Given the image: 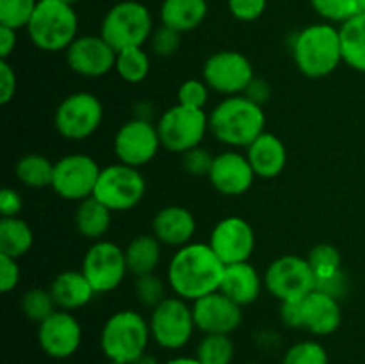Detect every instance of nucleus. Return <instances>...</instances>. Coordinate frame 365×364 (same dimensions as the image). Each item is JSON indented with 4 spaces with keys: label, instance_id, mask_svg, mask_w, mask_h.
I'll return each mask as SVG.
<instances>
[{
    "label": "nucleus",
    "instance_id": "f257e3e1",
    "mask_svg": "<svg viewBox=\"0 0 365 364\" xmlns=\"http://www.w3.org/2000/svg\"><path fill=\"white\" fill-rule=\"evenodd\" d=\"M225 264L209 243H189L177 248L168 266V285L175 296L196 302L220 291Z\"/></svg>",
    "mask_w": 365,
    "mask_h": 364
},
{
    "label": "nucleus",
    "instance_id": "f03ea898",
    "mask_svg": "<svg viewBox=\"0 0 365 364\" xmlns=\"http://www.w3.org/2000/svg\"><path fill=\"white\" fill-rule=\"evenodd\" d=\"M266 128L262 106L246 95L225 96L209 114V131L232 148H248Z\"/></svg>",
    "mask_w": 365,
    "mask_h": 364
},
{
    "label": "nucleus",
    "instance_id": "7ed1b4c3",
    "mask_svg": "<svg viewBox=\"0 0 365 364\" xmlns=\"http://www.w3.org/2000/svg\"><path fill=\"white\" fill-rule=\"evenodd\" d=\"M296 68L309 79L334 74L342 61L341 31L334 24H312L298 32L291 43Z\"/></svg>",
    "mask_w": 365,
    "mask_h": 364
},
{
    "label": "nucleus",
    "instance_id": "20e7f679",
    "mask_svg": "<svg viewBox=\"0 0 365 364\" xmlns=\"http://www.w3.org/2000/svg\"><path fill=\"white\" fill-rule=\"evenodd\" d=\"M152 339L150 323L141 313L121 309L110 314L100 332V348L110 363L132 364L146 353Z\"/></svg>",
    "mask_w": 365,
    "mask_h": 364
},
{
    "label": "nucleus",
    "instance_id": "39448f33",
    "mask_svg": "<svg viewBox=\"0 0 365 364\" xmlns=\"http://www.w3.org/2000/svg\"><path fill=\"white\" fill-rule=\"evenodd\" d=\"M27 32L36 49L43 52H66L78 38V18L73 6L57 0H39L27 25Z\"/></svg>",
    "mask_w": 365,
    "mask_h": 364
},
{
    "label": "nucleus",
    "instance_id": "423d86ee",
    "mask_svg": "<svg viewBox=\"0 0 365 364\" xmlns=\"http://www.w3.org/2000/svg\"><path fill=\"white\" fill-rule=\"evenodd\" d=\"M153 32V18L148 7L138 0H123L110 7L100 25V36L116 52L145 46Z\"/></svg>",
    "mask_w": 365,
    "mask_h": 364
},
{
    "label": "nucleus",
    "instance_id": "0eeeda50",
    "mask_svg": "<svg viewBox=\"0 0 365 364\" xmlns=\"http://www.w3.org/2000/svg\"><path fill=\"white\" fill-rule=\"evenodd\" d=\"M209 131V114L203 109L177 103L164 111L157 120L163 148L173 153H185L202 145Z\"/></svg>",
    "mask_w": 365,
    "mask_h": 364
},
{
    "label": "nucleus",
    "instance_id": "6e6552de",
    "mask_svg": "<svg viewBox=\"0 0 365 364\" xmlns=\"http://www.w3.org/2000/svg\"><path fill=\"white\" fill-rule=\"evenodd\" d=\"M146 181L139 168L116 163L102 168L93 196L113 213L130 211L145 198Z\"/></svg>",
    "mask_w": 365,
    "mask_h": 364
},
{
    "label": "nucleus",
    "instance_id": "1a4fd4ad",
    "mask_svg": "<svg viewBox=\"0 0 365 364\" xmlns=\"http://www.w3.org/2000/svg\"><path fill=\"white\" fill-rule=\"evenodd\" d=\"M152 339L164 350H180L196 330L192 307L180 296H168L150 314Z\"/></svg>",
    "mask_w": 365,
    "mask_h": 364
},
{
    "label": "nucleus",
    "instance_id": "9d476101",
    "mask_svg": "<svg viewBox=\"0 0 365 364\" xmlns=\"http://www.w3.org/2000/svg\"><path fill=\"white\" fill-rule=\"evenodd\" d=\"M103 106L96 95L77 91L63 98L53 114L56 131L68 141H84L100 128Z\"/></svg>",
    "mask_w": 365,
    "mask_h": 364
},
{
    "label": "nucleus",
    "instance_id": "9b49d317",
    "mask_svg": "<svg viewBox=\"0 0 365 364\" xmlns=\"http://www.w3.org/2000/svg\"><path fill=\"white\" fill-rule=\"evenodd\" d=\"M264 288L278 302H299L316 289V275L307 257L282 256L267 266L264 273Z\"/></svg>",
    "mask_w": 365,
    "mask_h": 364
},
{
    "label": "nucleus",
    "instance_id": "f8f14e48",
    "mask_svg": "<svg viewBox=\"0 0 365 364\" xmlns=\"http://www.w3.org/2000/svg\"><path fill=\"white\" fill-rule=\"evenodd\" d=\"M202 79L212 91L225 96L245 95L255 79L253 64L237 50H220L203 63Z\"/></svg>",
    "mask_w": 365,
    "mask_h": 364
},
{
    "label": "nucleus",
    "instance_id": "ddd939ff",
    "mask_svg": "<svg viewBox=\"0 0 365 364\" xmlns=\"http://www.w3.org/2000/svg\"><path fill=\"white\" fill-rule=\"evenodd\" d=\"M100 171L102 168L93 157L86 153H68L53 166L52 189L61 198L82 202L95 193Z\"/></svg>",
    "mask_w": 365,
    "mask_h": 364
},
{
    "label": "nucleus",
    "instance_id": "4468645a",
    "mask_svg": "<svg viewBox=\"0 0 365 364\" xmlns=\"http://www.w3.org/2000/svg\"><path fill=\"white\" fill-rule=\"evenodd\" d=\"M82 273L91 282L96 295L114 291L128 273L125 250L113 241H95L82 261Z\"/></svg>",
    "mask_w": 365,
    "mask_h": 364
},
{
    "label": "nucleus",
    "instance_id": "2eb2a0df",
    "mask_svg": "<svg viewBox=\"0 0 365 364\" xmlns=\"http://www.w3.org/2000/svg\"><path fill=\"white\" fill-rule=\"evenodd\" d=\"M160 146L157 125L141 118L125 121L114 136V153L118 161L132 168H143L155 159Z\"/></svg>",
    "mask_w": 365,
    "mask_h": 364
},
{
    "label": "nucleus",
    "instance_id": "dca6fc26",
    "mask_svg": "<svg viewBox=\"0 0 365 364\" xmlns=\"http://www.w3.org/2000/svg\"><path fill=\"white\" fill-rule=\"evenodd\" d=\"M210 248L225 266L246 263L255 250V231L241 216H228L214 225L209 238Z\"/></svg>",
    "mask_w": 365,
    "mask_h": 364
},
{
    "label": "nucleus",
    "instance_id": "f3484780",
    "mask_svg": "<svg viewBox=\"0 0 365 364\" xmlns=\"http://www.w3.org/2000/svg\"><path fill=\"white\" fill-rule=\"evenodd\" d=\"M118 52L102 38L88 34L78 36L66 50V64L81 77H103L116 66Z\"/></svg>",
    "mask_w": 365,
    "mask_h": 364
},
{
    "label": "nucleus",
    "instance_id": "a211bd4d",
    "mask_svg": "<svg viewBox=\"0 0 365 364\" xmlns=\"http://www.w3.org/2000/svg\"><path fill=\"white\" fill-rule=\"evenodd\" d=\"M196 328L203 334L230 335L242 325V305L228 298L225 293L214 291L192 302Z\"/></svg>",
    "mask_w": 365,
    "mask_h": 364
},
{
    "label": "nucleus",
    "instance_id": "6ab92c4d",
    "mask_svg": "<svg viewBox=\"0 0 365 364\" xmlns=\"http://www.w3.org/2000/svg\"><path fill=\"white\" fill-rule=\"evenodd\" d=\"M38 343L52 359H68L81 348V323L70 310H56L38 325Z\"/></svg>",
    "mask_w": 365,
    "mask_h": 364
},
{
    "label": "nucleus",
    "instance_id": "aec40b11",
    "mask_svg": "<svg viewBox=\"0 0 365 364\" xmlns=\"http://www.w3.org/2000/svg\"><path fill=\"white\" fill-rule=\"evenodd\" d=\"M255 171L246 153L237 150H225L214 156L212 168L209 171V182L220 195L241 196L255 182Z\"/></svg>",
    "mask_w": 365,
    "mask_h": 364
},
{
    "label": "nucleus",
    "instance_id": "412c9836",
    "mask_svg": "<svg viewBox=\"0 0 365 364\" xmlns=\"http://www.w3.org/2000/svg\"><path fill=\"white\" fill-rule=\"evenodd\" d=\"M302 320L303 330H309L310 334H334L342 323L341 300L319 289H314L302 300Z\"/></svg>",
    "mask_w": 365,
    "mask_h": 364
},
{
    "label": "nucleus",
    "instance_id": "4be33fe9",
    "mask_svg": "<svg viewBox=\"0 0 365 364\" xmlns=\"http://www.w3.org/2000/svg\"><path fill=\"white\" fill-rule=\"evenodd\" d=\"M196 232V220L187 207L166 206L153 216L152 234L163 245L182 248L192 243Z\"/></svg>",
    "mask_w": 365,
    "mask_h": 364
},
{
    "label": "nucleus",
    "instance_id": "5701e85b",
    "mask_svg": "<svg viewBox=\"0 0 365 364\" xmlns=\"http://www.w3.org/2000/svg\"><path fill=\"white\" fill-rule=\"evenodd\" d=\"M264 277L257 271L250 261L246 263H235L225 266L223 280H221L220 291L225 293L228 298L237 302L239 305L246 307L257 302L262 293Z\"/></svg>",
    "mask_w": 365,
    "mask_h": 364
},
{
    "label": "nucleus",
    "instance_id": "b1692460",
    "mask_svg": "<svg viewBox=\"0 0 365 364\" xmlns=\"http://www.w3.org/2000/svg\"><path fill=\"white\" fill-rule=\"evenodd\" d=\"M246 157H248L257 177L274 178L285 170L287 148H285V143L277 134L262 132L246 148Z\"/></svg>",
    "mask_w": 365,
    "mask_h": 364
},
{
    "label": "nucleus",
    "instance_id": "393cba45",
    "mask_svg": "<svg viewBox=\"0 0 365 364\" xmlns=\"http://www.w3.org/2000/svg\"><path fill=\"white\" fill-rule=\"evenodd\" d=\"M48 289L52 293L57 309L70 310V313L88 305L96 295L91 282L86 278L82 270L63 271V273H59L53 278Z\"/></svg>",
    "mask_w": 365,
    "mask_h": 364
},
{
    "label": "nucleus",
    "instance_id": "a878e982",
    "mask_svg": "<svg viewBox=\"0 0 365 364\" xmlns=\"http://www.w3.org/2000/svg\"><path fill=\"white\" fill-rule=\"evenodd\" d=\"M207 0H164L159 14L160 24L184 34L198 29L207 18Z\"/></svg>",
    "mask_w": 365,
    "mask_h": 364
},
{
    "label": "nucleus",
    "instance_id": "bb28decb",
    "mask_svg": "<svg viewBox=\"0 0 365 364\" xmlns=\"http://www.w3.org/2000/svg\"><path fill=\"white\" fill-rule=\"evenodd\" d=\"M110 221H113V211L98 202L95 196L78 202L75 211V227L82 238L100 241L109 232Z\"/></svg>",
    "mask_w": 365,
    "mask_h": 364
},
{
    "label": "nucleus",
    "instance_id": "cd10ccee",
    "mask_svg": "<svg viewBox=\"0 0 365 364\" xmlns=\"http://www.w3.org/2000/svg\"><path fill=\"white\" fill-rule=\"evenodd\" d=\"M160 246L163 243L153 234H139L125 248L128 273L134 277L155 273L160 263Z\"/></svg>",
    "mask_w": 365,
    "mask_h": 364
},
{
    "label": "nucleus",
    "instance_id": "c85d7f7f",
    "mask_svg": "<svg viewBox=\"0 0 365 364\" xmlns=\"http://www.w3.org/2000/svg\"><path fill=\"white\" fill-rule=\"evenodd\" d=\"M342 61L353 70L365 74V13H359L339 27Z\"/></svg>",
    "mask_w": 365,
    "mask_h": 364
},
{
    "label": "nucleus",
    "instance_id": "c756f323",
    "mask_svg": "<svg viewBox=\"0 0 365 364\" xmlns=\"http://www.w3.org/2000/svg\"><path fill=\"white\" fill-rule=\"evenodd\" d=\"M32 243L34 232L27 221L20 216L0 220V253L20 259L32 248Z\"/></svg>",
    "mask_w": 365,
    "mask_h": 364
},
{
    "label": "nucleus",
    "instance_id": "7c9ffc66",
    "mask_svg": "<svg viewBox=\"0 0 365 364\" xmlns=\"http://www.w3.org/2000/svg\"><path fill=\"white\" fill-rule=\"evenodd\" d=\"M53 166L56 163L41 153H25L14 164V175L27 188H52Z\"/></svg>",
    "mask_w": 365,
    "mask_h": 364
},
{
    "label": "nucleus",
    "instance_id": "2f4dec72",
    "mask_svg": "<svg viewBox=\"0 0 365 364\" xmlns=\"http://www.w3.org/2000/svg\"><path fill=\"white\" fill-rule=\"evenodd\" d=\"M150 56L143 46H135V49H127L118 52L116 56V74L120 79H123L128 84H139L145 81L150 74Z\"/></svg>",
    "mask_w": 365,
    "mask_h": 364
},
{
    "label": "nucleus",
    "instance_id": "473e14b6",
    "mask_svg": "<svg viewBox=\"0 0 365 364\" xmlns=\"http://www.w3.org/2000/svg\"><path fill=\"white\" fill-rule=\"evenodd\" d=\"M235 355V346L230 335L203 334L196 346V359L202 364H232Z\"/></svg>",
    "mask_w": 365,
    "mask_h": 364
},
{
    "label": "nucleus",
    "instance_id": "72a5a7b5",
    "mask_svg": "<svg viewBox=\"0 0 365 364\" xmlns=\"http://www.w3.org/2000/svg\"><path fill=\"white\" fill-rule=\"evenodd\" d=\"M20 309L24 313L25 318H29L34 323H41L45 321L50 314H53L57 310L56 302H53V296L50 293V289H41V288H32L29 291L24 293L20 300Z\"/></svg>",
    "mask_w": 365,
    "mask_h": 364
},
{
    "label": "nucleus",
    "instance_id": "f704fd0d",
    "mask_svg": "<svg viewBox=\"0 0 365 364\" xmlns=\"http://www.w3.org/2000/svg\"><path fill=\"white\" fill-rule=\"evenodd\" d=\"M307 261H309L316 278L330 277V275L342 270L341 252L328 243H319V245L314 246L307 256Z\"/></svg>",
    "mask_w": 365,
    "mask_h": 364
},
{
    "label": "nucleus",
    "instance_id": "c9c22d12",
    "mask_svg": "<svg viewBox=\"0 0 365 364\" xmlns=\"http://www.w3.org/2000/svg\"><path fill=\"white\" fill-rule=\"evenodd\" d=\"M39 0H0V25L14 31L27 29Z\"/></svg>",
    "mask_w": 365,
    "mask_h": 364
},
{
    "label": "nucleus",
    "instance_id": "e433bc0d",
    "mask_svg": "<svg viewBox=\"0 0 365 364\" xmlns=\"http://www.w3.org/2000/svg\"><path fill=\"white\" fill-rule=\"evenodd\" d=\"M312 9L328 24H346L359 14L356 0H310Z\"/></svg>",
    "mask_w": 365,
    "mask_h": 364
},
{
    "label": "nucleus",
    "instance_id": "4c0bfd02",
    "mask_svg": "<svg viewBox=\"0 0 365 364\" xmlns=\"http://www.w3.org/2000/svg\"><path fill=\"white\" fill-rule=\"evenodd\" d=\"M328 352L319 341L307 339L294 343L285 352L282 364H328Z\"/></svg>",
    "mask_w": 365,
    "mask_h": 364
},
{
    "label": "nucleus",
    "instance_id": "58836bf2",
    "mask_svg": "<svg viewBox=\"0 0 365 364\" xmlns=\"http://www.w3.org/2000/svg\"><path fill=\"white\" fill-rule=\"evenodd\" d=\"M134 295L141 305L148 307V309H155L160 302L168 298L166 284L155 273L141 275V277H135Z\"/></svg>",
    "mask_w": 365,
    "mask_h": 364
},
{
    "label": "nucleus",
    "instance_id": "ea45409f",
    "mask_svg": "<svg viewBox=\"0 0 365 364\" xmlns=\"http://www.w3.org/2000/svg\"><path fill=\"white\" fill-rule=\"evenodd\" d=\"M150 49L157 57H171L178 52L182 45V34L160 24V27L153 29L150 36Z\"/></svg>",
    "mask_w": 365,
    "mask_h": 364
},
{
    "label": "nucleus",
    "instance_id": "a19ab883",
    "mask_svg": "<svg viewBox=\"0 0 365 364\" xmlns=\"http://www.w3.org/2000/svg\"><path fill=\"white\" fill-rule=\"evenodd\" d=\"M209 91L210 88L203 79H187L178 86L177 91V103L187 107H196V109H203L205 103L209 102Z\"/></svg>",
    "mask_w": 365,
    "mask_h": 364
},
{
    "label": "nucleus",
    "instance_id": "79ce46f5",
    "mask_svg": "<svg viewBox=\"0 0 365 364\" xmlns=\"http://www.w3.org/2000/svg\"><path fill=\"white\" fill-rule=\"evenodd\" d=\"M214 156L207 148H203L202 145L196 146V148L189 150V152L182 153V166L187 173L191 175H207L209 177V171L212 168Z\"/></svg>",
    "mask_w": 365,
    "mask_h": 364
},
{
    "label": "nucleus",
    "instance_id": "37998d69",
    "mask_svg": "<svg viewBox=\"0 0 365 364\" xmlns=\"http://www.w3.org/2000/svg\"><path fill=\"white\" fill-rule=\"evenodd\" d=\"M228 11L239 21H255L264 14L267 0H227Z\"/></svg>",
    "mask_w": 365,
    "mask_h": 364
},
{
    "label": "nucleus",
    "instance_id": "c03bdc74",
    "mask_svg": "<svg viewBox=\"0 0 365 364\" xmlns=\"http://www.w3.org/2000/svg\"><path fill=\"white\" fill-rule=\"evenodd\" d=\"M20 282V266L18 259L0 253V289L2 293H11Z\"/></svg>",
    "mask_w": 365,
    "mask_h": 364
},
{
    "label": "nucleus",
    "instance_id": "a18cd8bd",
    "mask_svg": "<svg viewBox=\"0 0 365 364\" xmlns=\"http://www.w3.org/2000/svg\"><path fill=\"white\" fill-rule=\"evenodd\" d=\"M16 93V74L7 59H0V103L7 106Z\"/></svg>",
    "mask_w": 365,
    "mask_h": 364
},
{
    "label": "nucleus",
    "instance_id": "49530a36",
    "mask_svg": "<svg viewBox=\"0 0 365 364\" xmlns=\"http://www.w3.org/2000/svg\"><path fill=\"white\" fill-rule=\"evenodd\" d=\"M316 289L341 300L346 295V289H348V278H346L344 271L341 270L337 273L330 275V277L316 278Z\"/></svg>",
    "mask_w": 365,
    "mask_h": 364
},
{
    "label": "nucleus",
    "instance_id": "de8ad7c7",
    "mask_svg": "<svg viewBox=\"0 0 365 364\" xmlns=\"http://www.w3.org/2000/svg\"><path fill=\"white\" fill-rule=\"evenodd\" d=\"M21 207H24V200H21L20 193L13 188H4L0 193V214H2V218L18 216Z\"/></svg>",
    "mask_w": 365,
    "mask_h": 364
},
{
    "label": "nucleus",
    "instance_id": "09e8293b",
    "mask_svg": "<svg viewBox=\"0 0 365 364\" xmlns=\"http://www.w3.org/2000/svg\"><path fill=\"white\" fill-rule=\"evenodd\" d=\"M282 323L291 328H303L302 320V300L299 302H282L280 303Z\"/></svg>",
    "mask_w": 365,
    "mask_h": 364
},
{
    "label": "nucleus",
    "instance_id": "8fccbe9b",
    "mask_svg": "<svg viewBox=\"0 0 365 364\" xmlns=\"http://www.w3.org/2000/svg\"><path fill=\"white\" fill-rule=\"evenodd\" d=\"M16 32L18 31H14V29L0 25V59H7L13 54V50L16 49Z\"/></svg>",
    "mask_w": 365,
    "mask_h": 364
},
{
    "label": "nucleus",
    "instance_id": "3c124183",
    "mask_svg": "<svg viewBox=\"0 0 365 364\" xmlns=\"http://www.w3.org/2000/svg\"><path fill=\"white\" fill-rule=\"evenodd\" d=\"M245 95L248 96V98H252L253 102H257V103H260V106H262V103L266 102V100L271 96V88H269V84L264 81V79H257L255 77V79H253L252 84H250V88L246 89Z\"/></svg>",
    "mask_w": 365,
    "mask_h": 364
},
{
    "label": "nucleus",
    "instance_id": "603ef678",
    "mask_svg": "<svg viewBox=\"0 0 365 364\" xmlns=\"http://www.w3.org/2000/svg\"><path fill=\"white\" fill-rule=\"evenodd\" d=\"M164 364H202L196 357H187V355H178L173 357V359L166 360Z\"/></svg>",
    "mask_w": 365,
    "mask_h": 364
},
{
    "label": "nucleus",
    "instance_id": "864d4df0",
    "mask_svg": "<svg viewBox=\"0 0 365 364\" xmlns=\"http://www.w3.org/2000/svg\"><path fill=\"white\" fill-rule=\"evenodd\" d=\"M132 364H159V363H157L155 357L150 355V353H143V355L139 357L138 360H134Z\"/></svg>",
    "mask_w": 365,
    "mask_h": 364
},
{
    "label": "nucleus",
    "instance_id": "5fc2aeb1",
    "mask_svg": "<svg viewBox=\"0 0 365 364\" xmlns=\"http://www.w3.org/2000/svg\"><path fill=\"white\" fill-rule=\"evenodd\" d=\"M359 4V13H365V0H356Z\"/></svg>",
    "mask_w": 365,
    "mask_h": 364
},
{
    "label": "nucleus",
    "instance_id": "6e6d98bb",
    "mask_svg": "<svg viewBox=\"0 0 365 364\" xmlns=\"http://www.w3.org/2000/svg\"><path fill=\"white\" fill-rule=\"evenodd\" d=\"M57 2L68 4V6H75V4H77V2H81V0H57Z\"/></svg>",
    "mask_w": 365,
    "mask_h": 364
},
{
    "label": "nucleus",
    "instance_id": "4d7b16f0",
    "mask_svg": "<svg viewBox=\"0 0 365 364\" xmlns=\"http://www.w3.org/2000/svg\"><path fill=\"white\" fill-rule=\"evenodd\" d=\"M109 364H121V363H110V360H109Z\"/></svg>",
    "mask_w": 365,
    "mask_h": 364
}]
</instances>
